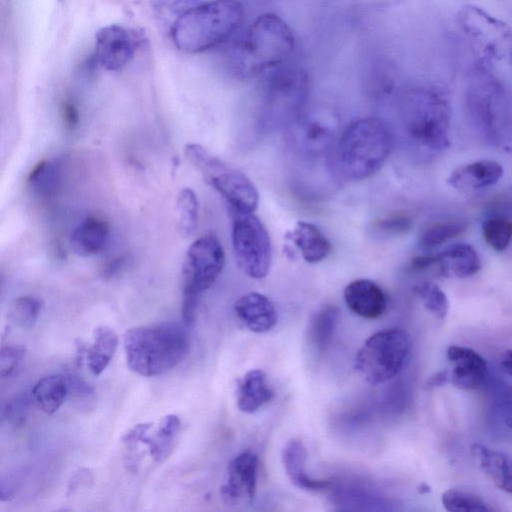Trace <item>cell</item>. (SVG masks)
<instances>
[{"label":"cell","instance_id":"obj_28","mask_svg":"<svg viewBox=\"0 0 512 512\" xmlns=\"http://www.w3.org/2000/svg\"><path fill=\"white\" fill-rule=\"evenodd\" d=\"M68 395L66 378L61 375H48L39 379L32 388V397L46 414L55 413Z\"/></svg>","mask_w":512,"mask_h":512},{"label":"cell","instance_id":"obj_17","mask_svg":"<svg viewBox=\"0 0 512 512\" xmlns=\"http://www.w3.org/2000/svg\"><path fill=\"white\" fill-rule=\"evenodd\" d=\"M238 320L250 331L266 333L277 322V312L271 300L258 292L242 295L234 304Z\"/></svg>","mask_w":512,"mask_h":512},{"label":"cell","instance_id":"obj_20","mask_svg":"<svg viewBox=\"0 0 512 512\" xmlns=\"http://www.w3.org/2000/svg\"><path fill=\"white\" fill-rule=\"evenodd\" d=\"M503 167L494 160H477L455 169L447 183L462 190L482 189L496 184L503 176Z\"/></svg>","mask_w":512,"mask_h":512},{"label":"cell","instance_id":"obj_45","mask_svg":"<svg viewBox=\"0 0 512 512\" xmlns=\"http://www.w3.org/2000/svg\"><path fill=\"white\" fill-rule=\"evenodd\" d=\"M500 363L503 370L512 375V349H508L502 353Z\"/></svg>","mask_w":512,"mask_h":512},{"label":"cell","instance_id":"obj_34","mask_svg":"<svg viewBox=\"0 0 512 512\" xmlns=\"http://www.w3.org/2000/svg\"><path fill=\"white\" fill-rule=\"evenodd\" d=\"M42 308L41 301L32 296L16 298L8 309L9 320L22 327L32 328L39 317Z\"/></svg>","mask_w":512,"mask_h":512},{"label":"cell","instance_id":"obj_21","mask_svg":"<svg viewBox=\"0 0 512 512\" xmlns=\"http://www.w3.org/2000/svg\"><path fill=\"white\" fill-rule=\"evenodd\" d=\"M109 240V225L98 217L84 218L71 232L70 246L81 257H90L103 251Z\"/></svg>","mask_w":512,"mask_h":512},{"label":"cell","instance_id":"obj_8","mask_svg":"<svg viewBox=\"0 0 512 512\" xmlns=\"http://www.w3.org/2000/svg\"><path fill=\"white\" fill-rule=\"evenodd\" d=\"M411 350L409 334L399 328L371 335L358 350L355 369L372 385L386 382L401 370Z\"/></svg>","mask_w":512,"mask_h":512},{"label":"cell","instance_id":"obj_40","mask_svg":"<svg viewBox=\"0 0 512 512\" xmlns=\"http://www.w3.org/2000/svg\"><path fill=\"white\" fill-rule=\"evenodd\" d=\"M68 394L73 396L82 397L89 396L93 393V387L84 381L82 378H79L76 375H68L66 378Z\"/></svg>","mask_w":512,"mask_h":512},{"label":"cell","instance_id":"obj_41","mask_svg":"<svg viewBox=\"0 0 512 512\" xmlns=\"http://www.w3.org/2000/svg\"><path fill=\"white\" fill-rule=\"evenodd\" d=\"M61 117L66 129L74 130L77 127L79 122V112L72 102L65 101L62 103Z\"/></svg>","mask_w":512,"mask_h":512},{"label":"cell","instance_id":"obj_6","mask_svg":"<svg viewBox=\"0 0 512 512\" xmlns=\"http://www.w3.org/2000/svg\"><path fill=\"white\" fill-rule=\"evenodd\" d=\"M259 94L264 119L270 124H294L305 112L309 76L289 61L260 76Z\"/></svg>","mask_w":512,"mask_h":512},{"label":"cell","instance_id":"obj_23","mask_svg":"<svg viewBox=\"0 0 512 512\" xmlns=\"http://www.w3.org/2000/svg\"><path fill=\"white\" fill-rule=\"evenodd\" d=\"M471 452L493 484L500 490L512 494L511 457L480 443L471 445Z\"/></svg>","mask_w":512,"mask_h":512},{"label":"cell","instance_id":"obj_37","mask_svg":"<svg viewBox=\"0 0 512 512\" xmlns=\"http://www.w3.org/2000/svg\"><path fill=\"white\" fill-rule=\"evenodd\" d=\"M30 410V398L26 393L19 394L7 402L3 416L7 423L18 427L25 423Z\"/></svg>","mask_w":512,"mask_h":512},{"label":"cell","instance_id":"obj_18","mask_svg":"<svg viewBox=\"0 0 512 512\" xmlns=\"http://www.w3.org/2000/svg\"><path fill=\"white\" fill-rule=\"evenodd\" d=\"M307 451L298 439L289 440L282 451V462L290 481L298 488L323 492L331 488L332 482L325 479H314L306 473Z\"/></svg>","mask_w":512,"mask_h":512},{"label":"cell","instance_id":"obj_10","mask_svg":"<svg viewBox=\"0 0 512 512\" xmlns=\"http://www.w3.org/2000/svg\"><path fill=\"white\" fill-rule=\"evenodd\" d=\"M228 212L232 222V248L239 268L251 278H264L272 257L267 229L252 212Z\"/></svg>","mask_w":512,"mask_h":512},{"label":"cell","instance_id":"obj_31","mask_svg":"<svg viewBox=\"0 0 512 512\" xmlns=\"http://www.w3.org/2000/svg\"><path fill=\"white\" fill-rule=\"evenodd\" d=\"M176 213L181 233L185 236L192 235L196 231L199 219V203L193 189L186 187L178 193Z\"/></svg>","mask_w":512,"mask_h":512},{"label":"cell","instance_id":"obj_2","mask_svg":"<svg viewBox=\"0 0 512 512\" xmlns=\"http://www.w3.org/2000/svg\"><path fill=\"white\" fill-rule=\"evenodd\" d=\"M245 9L239 0H214L189 7L171 30L175 46L200 53L231 40L241 28Z\"/></svg>","mask_w":512,"mask_h":512},{"label":"cell","instance_id":"obj_13","mask_svg":"<svg viewBox=\"0 0 512 512\" xmlns=\"http://www.w3.org/2000/svg\"><path fill=\"white\" fill-rule=\"evenodd\" d=\"M294 125L297 143L312 156L323 155L333 144L338 130L335 116L323 111H305Z\"/></svg>","mask_w":512,"mask_h":512},{"label":"cell","instance_id":"obj_36","mask_svg":"<svg viewBox=\"0 0 512 512\" xmlns=\"http://www.w3.org/2000/svg\"><path fill=\"white\" fill-rule=\"evenodd\" d=\"M412 227L411 218L404 213H394L376 220L372 229L377 236L389 237L407 233Z\"/></svg>","mask_w":512,"mask_h":512},{"label":"cell","instance_id":"obj_5","mask_svg":"<svg viewBox=\"0 0 512 512\" xmlns=\"http://www.w3.org/2000/svg\"><path fill=\"white\" fill-rule=\"evenodd\" d=\"M400 108L405 130L415 143L435 151L449 145V105L439 90L411 88L403 94Z\"/></svg>","mask_w":512,"mask_h":512},{"label":"cell","instance_id":"obj_35","mask_svg":"<svg viewBox=\"0 0 512 512\" xmlns=\"http://www.w3.org/2000/svg\"><path fill=\"white\" fill-rule=\"evenodd\" d=\"M414 292L430 313L439 319L446 317L449 311V301L437 284L429 281L421 282L414 287Z\"/></svg>","mask_w":512,"mask_h":512},{"label":"cell","instance_id":"obj_9","mask_svg":"<svg viewBox=\"0 0 512 512\" xmlns=\"http://www.w3.org/2000/svg\"><path fill=\"white\" fill-rule=\"evenodd\" d=\"M457 23L483 60L512 65V29L506 23L473 5L460 9Z\"/></svg>","mask_w":512,"mask_h":512},{"label":"cell","instance_id":"obj_32","mask_svg":"<svg viewBox=\"0 0 512 512\" xmlns=\"http://www.w3.org/2000/svg\"><path fill=\"white\" fill-rule=\"evenodd\" d=\"M465 230L462 222H437L426 227L420 234L418 245L428 252L460 235Z\"/></svg>","mask_w":512,"mask_h":512},{"label":"cell","instance_id":"obj_22","mask_svg":"<svg viewBox=\"0 0 512 512\" xmlns=\"http://www.w3.org/2000/svg\"><path fill=\"white\" fill-rule=\"evenodd\" d=\"M286 237L298 249L308 263L323 261L331 253V243L322 231L312 223L299 221Z\"/></svg>","mask_w":512,"mask_h":512},{"label":"cell","instance_id":"obj_29","mask_svg":"<svg viewBox=\"0 0 512 512\" xmlns=\"http://www.w3.org/2000/svg\"><path fill=\"white\" fill-rule=\"evenodd\" d=\"M27 183L39 196L55 195L61 185V170L58 163L51 160L38 162L29 172Z\"/></svg>","mask_w":512,"mask_h":512},{"label":"cell","instance_id":"obj_11","mask_svg":"<svg viewBox=\"0 0 512 512\" xmlns=\"http://www.w3.org/2000/svg\"><path fill=\"white\" fill-rule=\"evenodd\" d=\"M225 265V253L214 235L197 238L188 248L181 269L182 295L198 296L209 289Z\"/></svg>","mask_w":512,"mask_h":512},{"label":"cell","instance_id":"obj_27","mask_svg":"<svg viewBox=\"0 0 512 512\" xmlns=\"http://www.w3.org/2000/svg\"><path fill=\"white\" fill-rule=\"evenodd\" d=\"M118 346L115 331L108 326H99L94 330L93 343L87 348V364L93 375H100L110 363Z\"/></svg>","mask_w":512,"mask_h":512},{"label":"cell","instance_id":"obj_25","mask_svg":"<svg viewBox=\"0 0 512 512\" xmlns=\"http://www.w3.org/2000/svg\"><path fill=\"white\" fill-rule=\"evenodd\" d=\"M180 429L179 417L169 414L160 420L152 435L149 433L146 435L142 443L148 446L149 454L154 462L162 463L169 457L176 444Z\"/></svg>","mask_w":512,"mask_h":512},{"label":"cell","instance_id":"obj_38","mask_svg":"<svg viewBox=\"0 0 512 512\" xmlns=\"http://www.w3.org/2000/svg\"><path fill=\"white\" fill-rule=\"evenodd\" d=\"M25 356L21 345L4 346L0 353V374L2 378L10 376Z\"/></svg>","mask_w":512,"mask_h":512},{"label":"cell","instance_id":"obj_7","mask_svg":"<svg viewBox=\"0 0 512 512\" xmlns=\"http://www.w3.org/2000/svg\"><path fill=\"white\" fill-rule=\"evenodd\" d=\"M189 163L224 199L228 210L254 212L259 194L252 181L203 146L189 143L184 149Z\"/></svg>","mask_w":512,"mask_h":512},{"label":"cell","instance_id":"obj_24","mask_svg":"<svg viewBox=\"0 0 512 512\" xmlns=\"http://www.w3.org/2000/svg\"><path fill=\"white\" fill-rule=\"evenodd\" d=\"M237 407L245 413L257 411L274 396L266 374L260 369L248 371L237 384Z\"/></svg>","mask_w":512,"mask_h":512},{"label":"cell","instance_id":"obj_46","mask_svg":"<svg viewBox=\"0 0 512 512\" xmlns=\"http://www.w3.org/2000/svg\"><path fill=\"white\" fill-rule=\"evenodd\" d=\"M182 1H184L185 3H188V4H192V6H194L197 4L214 1V0H182Z\"/></svg>","mask_w":512,"mask_h":512},{"label":"cell","instance_id":"obj_39","mask_svg":"<svg viewBox=\"0 0 512 512\" xmlns=\"http://www.w3.org/2000/svg\"><path fill=\"white\" fill-rule=\"evenodd\" d=\"M152 427V423H139L130 428L122 436V442L127 445V447L133 448L135 445L143 442Z\"/></svg>","mask_w":512,"mask_h":512},{"label":"cell","instance_id":"obj_1","mask_svg":"<svg viewBox=\"0 0 512 512\" xmlns=\"http://www.w3.org/2000/svg\"><path fill=\"white\" fill-rule=\"evenodd\" d=\"M231 40L226 65L229 73L238 80L260 77L288 62L296 45L292 28L273 12L259 15Z\"/></svg>","mask_w":512,"mask_h":512},{"label":"cell","instance_id":"obj_26","mask_svg":"<svg viewBox=\"0 0 512 512\" xmlns=\"http://www.w3.org/2000/svg\"><path fill=\"white\" fill-rule=\"evenodd\" d=\"M339 320V310L334 305L320 308L307 326V341L317 352L322 353L330 346Z\"/></svg>","mask_w":512,"mask_h":512},{"label":"cell","instance_id":"obj_15","mask_svg":"<svg viewBox=\"0 0 512 512\" xmlns=\"http://www.w3.org/2000/svg\"><path fill=\"white\" fill-rule=\"evenodd\" d=\"M447 360L451 365L450 381L463 390H473L483 384L487 376V363L475 350L451 345L447 348Z\"/></svg>","mask_w":512,"mask_h":512},{"label":"cell","instance_id":"obj_43","mask_svg":"<svg viewBox=\"0 0 512 512\" xmlns=\"http://www.w3.org/2000/svg\"><path fill=\"white\" fill-rule=\"evenodd\" d=\"M501 413L506 426L512 430V388L505 391L502 396Z\"/></svg>","mask_w":512,"mask_h":512},{"label":"cell","instance_id":"obj_33","mask_svg":"<svg viewBox=\"0 0 512 512\" xmlns=\"http://www.w3.org/2000/svg\"><path fill=\"white\" fill-rule=\"evenodd\" d=\"M486 243L495 251L506 250L512 240V220L504 216H491L482 223Z\"/></svg>","mask_w":512,"mask_h":512},{"label":"cell","instance_id":"obj_4","mask_svg":"<svg viewBox=\"0 0 512 512\" xmlns=\"http://www.w3.org/2000/svg\"><path fill=\"white\" fill-rule=\"evenodd\" d=\"M392 149L387 125L376 117H362L349 123L335 145L339 172L350 180H363L377 173Z\"/></svg>","mask_w":512,"mask_h":512},{"label":"cell","instance_id":"obj_16","mask_svg":"<svg viewBox=\"0 0 512 512\" xmlns=\"http://www.w3.org/2000/svg\"><path fill=\"white\" fill-rule=\"evenodd\" d=\"M344 300L353 313L365 319L379 318L387 308L386 294L368 279L350 282L344 289Z\"/></svg>","mask_w":512,"mask_h":512},{"label":"cell","instance_id":"obj_12","mask_svg":"<svg viewBox=\"0 0 512 512\" xmlns=\"http://www.w3.org/2000/svg\"><path fill=\"white\" fill-rule=\"evenodd\" d=\"M137 39L127 28L110 24L95 34V60L106 71H118L134 57Z\"/></svg>","mask_w":512,"mask_h":512},{"label":"cell","instance_id":"obj_30","mask_svg":"<svg viewBox=\"0 0 512 512\" xmlns=\"http://www.w3.org/2000/svg\"><path fill=\"white\" fill-rule=\"evenodd\" d=\"M443 507L450 512H488L493 511L482 497L459 488H451L442 494Z\"/></svg>","mask_w":512,"mask_h":512},{"label":"cell","instance_id":"obj_42","mask_svg":"<svg viewBox=\"0 0 512 512\" xmlns=\"http://www.w3.org/2000/svg\"><path fill=\"white\" fill-rule=\"evenodd\" d=\"M93 477L89 470L81 468L76 471L71 477L68 484L67 495L75 493L80 487L88 486L89 482H92Z\"/></svg>","mask_w":512,"mask_h":512},{"label":"cell","instance_id":"obj_44","mask_svg":"<svg viewBox=\"0 0 512 512\" xmlns=\"http://www.w3.org/2000/svg\"><path fill=\"white\" fill-rule=\"evenodd\" d=\"M449 378V371L442 370L433 374L426 383L427 388H434L443 385Z\"/></svg>","mask_w":512,"mask_h":512},{"label":"cell","instance_id":"obj_19","mask_svg":"<svg viewBox=\"0 0 512 512\" xmlns=\"http://www.w3.org/2000/svg\"><path fill=\"white\" fill-rule=\"evenodd\" d=\"M435 268L448 278H466L476 274L481 268L476 250L467 243H455L435 254Z\"/></svg>","mask_w":512,"mask_h":512},{"label":"cell","instance_id":"obj_14","mask_svg":"<svg viewBox=\"0 0 512 512\" xmlns=\"http://www.w3.org/2000/svg\"><path fill=\"white\" fill-rule=\"evenodd\" d=\"M258 457L246 450L236 455L228 464L227 481L220 493L226 503L235 504L241 499H253L256 492Z\"/></svg>","mask_w":512,"mask_h":512},{"label":"cell","instance_id":"obj_3","mask_svg":"<svg viewBox=\"0 0 512 512\" xmlns=\"http://www.w3.org/2000/svg\"><path fill=\"white\" fill-rule=\"evenodd\" d=\"M123 346L128 367L153 377L175 368L189 351L186 330L175 322H159L127 330Z\"/></svg>","mask_w":512,"mask_h":512}]
</instances>
